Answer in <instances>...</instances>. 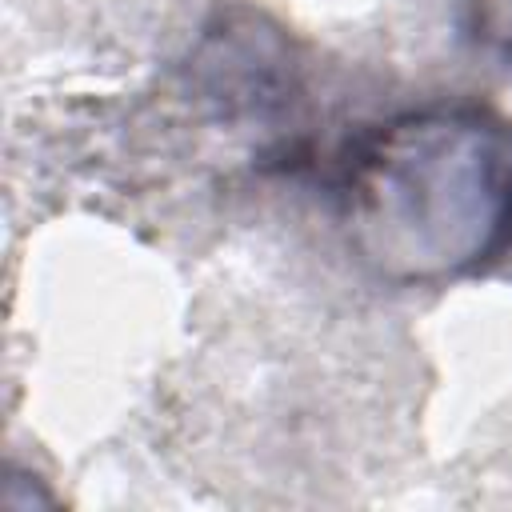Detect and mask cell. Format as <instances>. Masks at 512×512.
Wrapping results in <instances>:
<instances>
[{
	"instance_id": "1",
	"label": "cell",
	"mask_w": 512,
	"mask_h": 512,
	"mask_svg": "<svg viewBox=\"0 0 512 512\" xmlns=\"http://www.w3.org/2000/svg\"><path fill=\"white\" fill-rule=\"evenodd\" d=\"M348 248L388 284L472 276L512 248V120L476 100L400 112L340 168Z\"/></svg>"
},
{
	"instance_id": "2",
	"label": "cell",
	"mask_w": 512,
	"mask_h": 512,
	"mask_svg": "<svg viewBox=\"0 0 512 512\" xmlns=\"http://www.w3.org/2000/svg\"><path fill=\"white\" fill-rule=\"evenodd\" d=\"M472 40L512 68V0H464Z\"/></svg>"
}]
</instances>
